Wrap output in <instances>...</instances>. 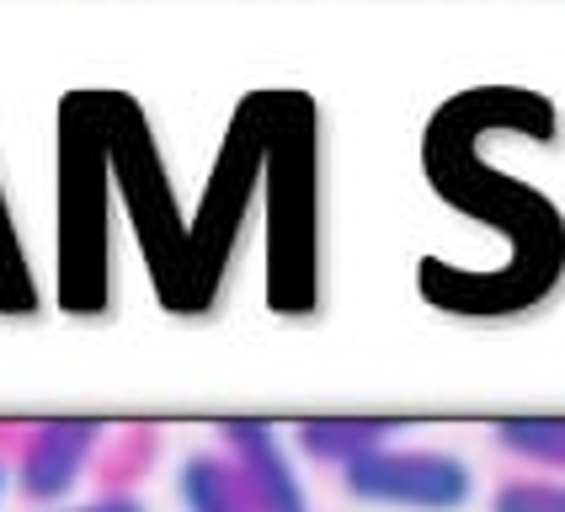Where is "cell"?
<instances>
[{"label":"cell","mask_w":565,"mask_h":512,"mask_svg":"<svg viewBox=\"0 0 565 512\" xmlns=\"http://www.w3.org/2000/svg\"><path fill=\"white\" fill-rule=\"evenodd\" d=\"M352 502L395 512H459L475 497V476L459 454L443 448H406V444H379L358 454L352 465L337 470Z\"/></svg>","instance_id":"6da1fadb"},{"label":"cell","mask_w":565,"mask_h":512,"mask_svg":"<svg viewBox=\"0 0 565 512\" xmlns=\"http://www.w3.org/2000/svg\"><path fill=\"white\" fill-rule=\"evenodd\" d=\"M107 427L102 422H38L17 438V491L38 502V508H54L64 502L81 480L92 476L96 454H102Z\"/></svg>","instance_id":"7a4b0ae2"},{"label":"cell","mask_w":565,"mask_h":512,"mask_svg":"<svg viewBox=\"0 0 565 512\" xmlns=\"http://www.w3.org/2000/svg\"><path fill=\"white\" fill-rule=\"evenodd\" d=\"M220 454L256 512H310L305 480L273 422H220Z\"/></svg>","instance_id":"3957f363"},{"label":"cell","mask_w":565,"mask_h":512,"mask_svg":"<svg viewBox=\"0 0 565 512\" xmlns=\"http://www.w3.org/2000/svg\"><path fill=\"white\" fill-rule=\"evenodd\" d=\"M401 433V422H379V416H326V422H299L294 427V444L305 459L326 465V470H342L358 454L390 444Z\"/></svg>","instance_id":"277c9868"},{"label":"cell","mask_w":565,"mask_h":512,"mask_svg":"<svg viewBox=\"0 0 565 512\" xmlns=\"http://www.w3.org/2000/svg\"><path fill=\"white\" fill-rule=\"evenodd\" d=\"M177 497H182V512H256L220 448H198V454L182 459Z\"/></svg>","instance_id":"5b68a950"},{"label":"cell","mask_w":565,"mask_h":512,"mask_svg":"<svg viewBox=\"0 0 565 512\" xmlns=\"http://www.w3.org/2000/svg\"><path fill=\"white\" fill-rule=\"evenodd\" d=\"M156 465H160V433L150 422H134L124 433L102 438V454H96L92 470L102 480V491H134Z\"/></svg>","instance_id":"8992f818"},{"label":"cell","mask_w":565,"mask_h":512,"mask_svg":"<svg viewBox=\"0 0 565 512\" xmlns=\"http://www.w3.org/2000/svg\"><path fill=\"white\" fill-rule=\"evenodd\" d=\"M497 448L534 470L565 476V416H507L497 422Z\"/></svg>","instance_id":"52a82bcc"},{"label":"cell","mask_w":565,"mask_h":512,"mask_svg":"<svg viewBox=\"0 0 565 512\" xmlns=\"http://www.w3.org/2000/svg\"><path fill=\"white\" fill-rule=\"evenodd\" d=\"M491 512H565V480H502Z\"/></svg>","instance_id":"ba28073f"},{"label":"cell","mask_w":565,"mask_h":512,"mask_svg":"<svg viewBox=\"0 0 565 512\" xmlns=\"http://www.w3.org/2000/svg\"><path fill=\"white\" fill-rule=\"evenodd\" d=\"M60 512H150L134 491H102L96 502H81V508H60Z\"/></svg>","instance_id":"9c48e42d"},{"label":"cell","mask_w":565,"mask_h":512,"mask_svg":"<svg viewBox=\"0 0 565 512\" xmlns=\"http://www.w3.org/2000/svg\"><path fill=\"white\" fill-rule=\"evenodd\" d=\"M6 480H11V470H6V454H0V502H6Z\"/></svg>","instance_id":"30bf717a"}]
</instances>
